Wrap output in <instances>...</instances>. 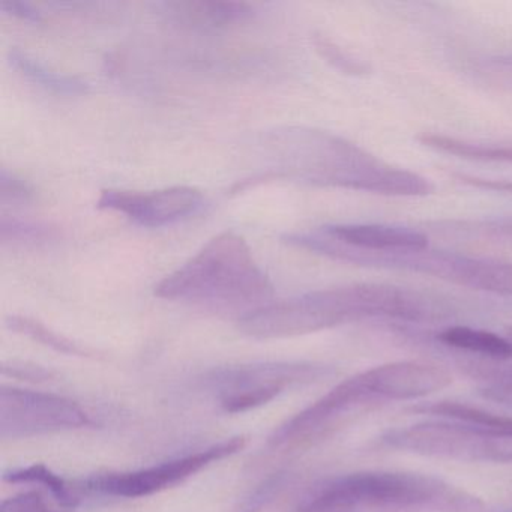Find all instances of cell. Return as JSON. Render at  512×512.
<instances>
[{"label": "cell", "mask_w": 512, "mask_h": 512, "mask_svg": "<svg viewBox=\"0 0 512 512\" xmlns=\"http://www.w3.org/2000/svg\"><path fill=\"white\" fill-rule=\"evenodd\" d=\"M260 145L272 169L254 179H299L320 187L347 188L386 196H427L434 187L409 170L383 163L334 134L311 128H278Z\"/></svg>", "instance_id": "6da1fadb"}, {"label": "cell", "mask_w": 512, "mask_h": 512, "mask_svg": "<svg viewBox=\"0 0 512 512\" xmlns=\"http://www.w3.org/2000/svg\"><path fill=\"white\" fill-rule=\"evenodd\" d=\"M424 298L418 290L388 284H350L269 302L239 317L238 326L259 340L299 337L370 317L418 322Z\"/></svg>", "instance_id": "7a4b0ae2"}, {"label": "cell", "mask_w": 512, "mask_h": 512, "mask_svg": "<svg viewBox=\"0 0 512 512\" xmlns=\"http://www.w3.org/2000/svg\"><path fill=\"white\" fill-rule=\"evenodd\" d=\"M272 293L274 287L247 242L233 232L212 238L155 287V296L166 301L244 314L269 304Z\"/></svg>", "instance_id": "3957f363"}, {"label": "cell", "mask_w": 512, "mask_h": 512, "mask_svg": "<svg viewBox=\"0 0 512 512\" xmlns=\"http://www.w3.org/2000/svg\"><path fill=\"white\" fill-rule=\"evenodd\" d=\"M448 496V485L433 476L365 472L332 479L295 512H406Z\"/></svg>", "instance_id": "277c9868"}, {"label": "cell", "mask_w": 512, "mask_h": 512, "mask_svg": "<svg viewBox=\"0 0 512 512\" xmlns=\"http://www.w3.org/2000/svg\"><path fill=\"white\" fill-rule=\"evenodd\" d=\"M385 445L425 457L466 463H512V419L503 425L467 422H424L394 428L382 437Z\"/></svg>", "instance_id": "5b68a950"}, {"label": "cell", "mask_w": 512, "mask_h": 512, "mask_svg": "<svg viewBox=\"0 0 512 512\" xmlns=\"http://www.w3.org/2000/svg\"><path fill=\"white\" fill-rule=\"evenodd\" d=\"M328 374V367L311 362H265L218 371L211 385L224 412L242 413L269 403L286 389L317 382Z\"/></svg>", "instance_id": "8992f818"}, {"label": "cell", "mask_w": 512, "mask_h": 512, "mask_svg": "<svg viewBox=\"0 0 512 512\" xmlns=\"http://www.w3.org/2000/svg\"><path fill=\"white\" fill-rule=\"evenodd\" d=\"M377 403L382 400L374 394L365 373L356 374L280 425L269 439V446L275 451L308 448L334 433L356 413Z\"/></svg>", "instance_id": "52a82bcc"}, {"label": "cell", "mask_w": 512, "mask_h": 512, "mask_svg": "<svg viewBox=\"0 0 512 512\" xmlns=\"http://www.w3.org/2000/svg\"><path fill=\"white\" fill-rule=\"evenodd\" d=\"M94 425L88 413L68 398L29 389L0 391V437L28 439Z\"/></svg>", "instance_id": "ba28073f"}, {"label": "cell", "mask_w": 512, "mask_h": 512, "mask_svg": "<svg viewBox=\"0 0 512 512\" xmlns=\"http://www.w3.org/2000/svg\"><path fill=\"white\" fill-rule=\"evenodd\" d=\"M244 446L245 437H233L202 451L175 458L148 469L92 476L86 481V488L94 493L128 497V499L151 496L185 481L211 464L235 455L236 452L242 451Z\"/></svg>", "instance_id": "9c48e42d"}, {"label": "cell", "mask_w": 512, "mask_h": 512, "mask_svg": "<svg viewBox=\"0 0 512 512\" xmlns=\"http://www.w3.org/2000/svg\"><path fill=\"white\" fill-rule=\"evenodd\" d=\"M205 205L202 191L193 187H170L142 191L104 190L98 208L119 212L137 226L158 229L173 226L199 214Z\"/></svg>", "instance_id": "30bf717a"}, {"label": "cell", "mask_w": 512, "mask_h": 512, "mask_svg": "<svg viewBox=\"0 0 512 512\" xmlns=\"http://www.w3.org/2000/svg\"><path fill=\"white\" fill-rule=\"evenodd\" d=\"M374 394L382 401L427 397L451 385L448 371L425 362L401 361L365 371Z\"/></svg>", "instance_id": "8fae6325"}, {"label": "cell", "mask_w": 512, "mask_h": 512, "mask_svg": "<svg viewBox=\"0 0 512 512\" xmlns=\"http://www.w3.org/2000/svg\"><path fill=\"white\" fill-rule=\"evenodd\" d=\"M332 241L365 253L404 254L428 250V239L415 230L376 224H344L322 227Z\"/></svg>", "instance_id": "7c38bea8"}, {"label": "cell", "mask_w": 512, "mask_h": 512, "mask_svg": "<svg viewBox=\"0 0 512 512\" xmlns=\"http://www.w3.org/2000/svg\"><path fill=\"white\" fill-rule=\"evenodd\" d=\"M170 17L182 25L199 29H227L248 22L254 5L245 2H172L167 4Z\"/></svg>", "instance_id": "4fadbf2b"}, {"label": "cell", "mask_w": 512, "mask_h": 512, "mask_svg": "<svg viewBox=\"0 0 512 512\" xmlns=\"http://www.w3.org/2000/svg\"><path fill=\"white\" fill-rule=\"evenodd\" d=\"M8 61L23 79L53 94L73 97V95H88L91 92V85L85 80L52 70L22 50H11Z\"/></svg>", "instance_id": "5bb4252c"}, {"label": "cell", "mask_w": 512, "mask_h": 512, "mask_svg": "<svg viewBox=\"0 0 512 512\" xmlns=\"http://www.w3.org/2000/svg\"><path fill=\"white\" fill-rule=\"evenodd\" d=\"M439 340L446 346L476 353L493 361H508L512 358V341L509 338L500 337L493 332L481 331V329L454 326V328L445 329L439 335Z\"/></svg>", "instance_id": "9a60e30c"}, {"label": "cell", "mask_w": 512, "mask_h": 512, "mask_svg": "<svg viewBox=\"0 0 512 512\" xmlns=\"http://www.w3.org/2000/svg\"><path fill=\"white\" fill-rule=\"evenodd\" d=\"M0 239L20 247H43L58 241L59 230L43 221L22 220L4 215L0 220Z\"/></svg>", "instance_id": "2e32d148"}, {"label": "cell", "mask_w": 512, "mask_h": 512, "mask_svg": "<svg viewBox=\"0 0 512 512\" xmlns=\"http://www.w3.org/2000/svg\"><path fill=\"white\" fill-rule=\"evenodd\" d=\"M4 479L11 482V484L43 485L52 493V496L55 497L56 502L62 508L74 509L79 503L73 487H70L65 479L56 475L44 464H32V466L23 467V469L11 470V472L5 473Z\"/></svg>", "instance_id": "e0dca14e"}, {"label": "cell", "mask_w": 512, "mask_h": 512, "mask_svg": "<svg viewBox=\"0 0 512 512\" xmlns=\"http://www.w3.org/2000/svg\"><path fill=\"white\" fill-rule=\"evenodd\" d=\"M7 326L11 331L17 334L25 335L31 340L38 341L50 349L56 350L59 353L73 356H91V350L85 349L79 343H74L70 338L52 331V329L44 326L43 323L37 320L29 319V317L13 316L7 320Z\"/></svg>", "instance_id": "ac0fdd59"}, {"label": "cell", "mask_w": 512, "mask_h": 512, "mask_svg": "<svg viewBox=\"0 0 512 512\" xmlns=\"http://www.w3.org/2000/svg\"><path fill=\"white\" fill-rule=\"evenodd\" d=\"M476 376L484 377L487 385L481 389L482 397L503 406L512 407V365L511 367H494L485 365Z\"/></svg>", "instance_id": "d6986e66"}, {"label": "cell", "mask_w": 512, "mask_h": 512, "mask_svg": "<svg viewBox=\"0 0 512 512\" xmlns=\"http://www.w3.org/2000/svg\"><path fill=\"white\" fill-rule=\"evenodd\" d=\"M314 46L317 52L338 70L347 74H364L367 67L361 62L355 61L352 56L347 55L343 49L337 46L334 41L323 35H314Z\"/></svg>", "instance_id": "ffe728a7"}, {"label": "cell", "mask_w": 512, "mask_h": 512, "mask_svg": "<svg viewBox=\"0 0 512 512\" xmlns=\"http://www.w3.org/2000/svg\"><path fill=\"white\" fill-rule=\"evenodd\" d=\"M73 509H61L50 505L40 491H28L4 500L0 512H71Z\"/></svg>", "instance_id": "44dd1931"}, {"label": "cell", "mask_w": 512, "mask_h": 512, "mask_svg": "<svg viewBox=\"0 0 512 512\" xmlns=\"http://www.w3.org/2000/svg\"><path fill=\"white\" fill-rule=\"evenodd\" d=\"M0 197L2 203L13 205H28L34 199V188L14 173L2 170L0 173Z\"/></svg>", "instance_id": "7402d4cb"}, {"label": "cell", "mask_w": 512, "mask_h": 512, "mask_svg": "<svg viewBox=\"0 0 512 512\" xmlns=\"http://www.w3.org/2000/svg\"><path fill=\"white\" fill-rule=\"evenodd\" d=\"M481 73L494 86L512 91V55L485 62Z\"/></svg>", "instance_id": "603a6c76"}, {"label": "cell", "mask_w": 512, "mask_h": 512, "mask_svg": "<svg viewBox=\"0 0 512 512\" xmlns=\"http://www.w3.org/2000/svg\"><path fill=\"white\" fill-rule=\"evenodd\" d=\"M0 10L4 11L7 16L16 17V19L22 20V22L34 23V25L43 22V16H41L40 11L35 10L31 4L19 2V0L0 2Z\"/></svg>", "instance_id": "cb8c5ba5"}, {"label": "cell", "mask_w": 512, "mask_h": 512, "mask_svg": "<svg viewBox=\"0 0 512 512\" xmlns=\"http://www.w3.org/2000/svg\"><path fill=\"white\" fill-rule=\"evenodd\" d=\"M4 374H11V376L25 377V379H44L47 377V373L41 368L37 367H11L10 370L4 367Z\"/></svg>", "instance_id": "d4e9b609"}, {"label": "cell", "mask_w": 512, "mask_h": 512, "mask_svg": "<svg viewBox=\"0 0 512 512\" xmlns=\"http://www.w3.org/2000/svg\"><path fill=\"white\" fill-rule=\"evenodd\" d=\"M490 230L503 238L512 239V220L496 221V223L490 224Z\"/></svg>", "instance_id": "484cf974"}, {"label": "cell", "mask_w": 512, "mask_h": 512, "mask_svg": "<svg viewBox=\"0 0 512 512\" xmlns=\"http://www.w3.org/2000/svg\"><path fill=\"white\" fill-rule=\"evenodd\" d=\"M508 338L512 341V326L508 329Z\"/></svg>", "instance_id": "4316f807"}]
</instances>
